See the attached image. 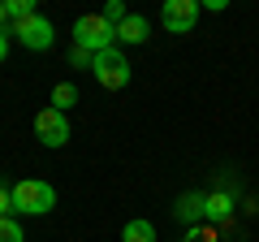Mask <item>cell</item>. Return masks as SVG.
I'll use <instances>...</instances> for the list:
<instances>
[{
  "label": "cell",
  "instance_id": "5bb4252c",
  "mask_svg": "<svg viewBox=\"0 0 259 242\" xmlns=\"http://www.w3.org/2000/svg\"><path fill=\"white\" fill-rule=\"evenodd\" d=\"M207 216H229V195H207Z\"/></svg>",
  "mask_w": 259,
  "mask_h": 242
},
{
  "label": "cell",
  "instance_id": "9c48e42d",
  "mask_svg": "<svg viewBox=\"0 0 259 242\" xmlns=\"http://www.w3.org/2000/svg\"><path fill=\"white\" fill-rule=\"evenodd\" d=\"M74 104H78V87H74V83H56V87H52V108H56V112H69Z\"/></svg>",
  "mask_w": 259,
  "mask_h": 242
},
{
  "label": "cell",
  "instance_id": "4fadbf2b",
  "mask_svg": "<svg viewBox=\"0 0 259 242\" xmlns=\"http://www.w3.org/2000/svg\"><path fill=\"white\" fill-rule=\"evenodd\" d=\"M0 242H26V233L13 216H0Z\"/></svg>",
  "mask_w": 259,
  "mask_h": 242
},
{
  "label": "cell",
  "instance_id": "6da1fadb",
  "mask_svg": "<svg viewBox=\"0 0 259 242\" xmlns=\"http://www.w3.org/2000/svg\"><path fill=\"white\" fill-rule=\"evenodd\" d=\"M74 44L87 48V52H108V48H117V26L112 22H104L100 13H78L74 18Z\"/></svg>",
  "mask_w": 259,
  "mask_h": 242
},
{
  "label": "cell",
  "instance_id": "9a60e30c",
  "mask_svg": "<svg viewBox=\"0 0 259 242\" xmlns=\"http://www.w3.org/2000/svg\"><path fill=\"white\" fill-rule=\"evenodd\" d=\"M69 61H74V65H91L95 56L87 52V48H78V44H74V48H69Z\"/></svg>",
  "mask_w": 259,
  "mask_h": 242
},
{
  "label": "cell",
  "instance_id": "3957f363",
  "mask_svg": "<svg viewBox=\"0 0 259 242\" xmlns=\"http://www.w3.org/2000/svg\"><path fill=\"white\" fill-rule=\"evenodd\" d=\"M56 208V190L39 177H22L13 186V212H26V216H44Z\"/></svg>",
  "mask_w": 259,
  "mask_h": 242
},
{
  "label": "cell",
  "instance_id": "2e32d148",
  "mask_svg": "<svg viewBox=\"0 0 259 242\" xmlns=\"http://www.w3.org/2000/svg\"><path fill=\"white\" fill-rule=\"evenodd\" d=\"M9 212H13V190L0 186V216H9Z\"/></svg>",
  "mask_w": 259,
  "mask_h": 242
},
{
  "label": "cell",
  "instance_id": "30bf717a",
  "mask_svg": "<svg viewBox=\"0 0 259 242\" xmlns=\"http://www.w3.org/2000/svg\"><path fill=\"white\" fill-rule=\"evenodd\" d=\"M121 242H156V225L151 221H130L121 229Z\"/></svg>",
  "mask_w": 259,
  "mask_h": 242
},
{
  "label": "cell",
  "instance_id": "ac0fdd59",
  "mask_svg": "<svg viewBox=\"0 0 259 242\" xmlns=\"http://www.w3.org/2000/svg\"><path fill=\"white\" fill-rule=\"evenodd\" d=\"M9 26V9H5V0H0V30Z\"/></svg>",
  "mask_w": 259,
  "mask_h": 242
},
{
  "label": "cell",
  "instance_id": "277c9868",
  "mask_svg": "<svg viewBox=\"0 0 259 242\" xmlns=\"http://www.w3.org/2000/svg\"><path fill=\"white\" fill-rule=\"evenodd\" d=\"M194 22H199V0H164L160 26H164L168 35H190Z\"/></svg>",
  "mask_w": 259,
  "mask_h": 242
},
{
  "label": "cell",
  "instance_id": "8fae6325",
  "mask_svg": "<svg viewBox=\"0 0 259 242\" xmlns=\"http://www.w3.org/2000/svg\"><path fill=\"white\" fill-rule=\"evenodd\" d=\"M5 9H9V26H22V22L35 18V0H5Z\"/></svg>",
  "mask_w": 259,
  "mask_h": 242
},
{
  "label": "cell",
  "instance_id": "5b68a950",
  "mask_svg": "<svg viewBox=\"0 0 259 242\" xmlns=\"http://www.w3.org/2000/svg\"><path fill=\"white\" fill-rule=\"evenodd\" d=\"M35 134H39L44 147H65V143H69V117L56 112V108H44L35 117Z\"/></svg>",
  "mask_w": 259,
  "mask_h": 242
},
{
  "label": "cell",
  "instance_id": "8992f818",
  "mask_svg": "<svg viewBox=\"0 0 259 242\" xmlns=\"http://www.w3.org/2000/svg\"><path fill=\"white\" fill-rule=\"evenodd\" d=\"M13 35H18V44L22 48H30V52H48L52 48V39H56V30H52V22L48 18H30V22H22V26H13Z\"/></svg>",
  "mask_w": 259,
  "mask_h": 242
},
{
  "label": "cell",
  "instance_id": "e0dca14e",
  "mask_svg": "<svg viewBox=\"0 0 259 242\" xmlns=\"http://www.w3.org/2000/svg\"><path fill=\"white\" fill-rule=\"evenodd\" d=\"M5 56H9V35L0 30V61H5Z\"/></svg>",
  "mask_w": 259,
  "mask_h": 242
},
{
  "label": "cell",
  "instance_id": "7c38bea8",
  "mask_svg": "<svg viewBox=\"0 0 259 242\" xmlns=\"http://www.w3.org/2000/svg\"><path fill=\"white\" fill-rule=\"evenodd\" d=\"M100 18H104V22H112V26H121V22L130 18V9H125V5H121V0H104Z\"/></svg>",
  "mask_w": 259,
  "mask_h": 242
},
{
  "label": "cell",
  "instance_id": "7a4b0ae2",
  "mask_svg": "<svg viewBox=\"0 0 259 242\" xmlns=\"http://www.w3.org/2000/svg\"><path fill=\"white\" fill-rule=\"evenodd\" d=\"M91 74H95V83H100L104 91H121V87L130 83V74H134V65H130V56L121 52V48H108V52H95Z\"/></svg>",
  "mask_w": 259,
  "mask_h": 242
},
{
  "label": "cell",
  "instance_id": "52a82bcc",
  "mask_svg": "<svg viewBox=\"0 0 259 242\" xmlns=\"http://www.w3.org/2000/svg\"><path fill=\"white\" fill-rule=\"evenodd\" d=\"M173 216H177L182 225H199V216H207V199H203V195H194V190H190V195H182V199H177Z\"/></svg>",
  "mask_w": 259,
  "mask_h": 242
},
{
  "label": "cell",
  "instance_id": "ba28073f",
  "mask_svg": "<svg viewBox=\"0 0 259 242\" xmlns=\"http://www.w3.org/2000/svg\"><path fill=\"white\" fill-rule=\"evenodd\" d=\"M147 35H151V26H147L143 13H130V18L117 26V39H121V44H147Z\"/></svg>",
  "mask_w": 259,
  "mask_h": 242
}]
</instances>
